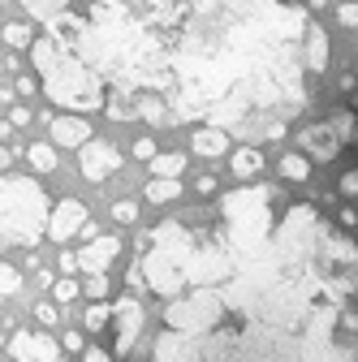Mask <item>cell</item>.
Masks as SVG:
<instances>
[{
    "instance_id": "6da1fadb",
    "label": "cell",
    "mask_w": 358,
    "mask_h": 362,
    "mask_svg": "<svg viewBox=\"0 0 358 362\" xmlns=\"http://www.w3.org/2000/svg\"><path fill=\"white\" fill-rule=\"evenodd\" d=\"M358 289V246L294 203L259 250L216 285L168 298L147 362H354L341 302Z\"/></svg>"
},
{
    "instance_id": "7a4b0ae2",
    "label": "cell",
    "mask_w": 358,
    "mask_h": 362,
    "mask_svg": "<svg viewBox=\"0 0 358 362\" xmlns=\"http://www.w3.org/2000/svg\"><path fill=\"white\" fill-rule=\"evenodd\" d=\"M302 35V5L190 0L168 35V125L203 117L242 143L281 139L306 108Z\"/></svg>"
},
{
    "instance_id": "3957f363",
    "label": "cell",
    "mask_w": 358,
    "mask_h": 362,
    "mask_svg": "<svg viewBox=\"0 0 358 362\" xmlns=\"http://www.w3.org/2000/svg\"><path fill=\"white\" fill-rule=\"evenodd\" d=\"M30 65L39 74V86L57 108L65 112H100L104 100H108V82L86 65L65 39L57 35H43V39H30Z\"/></svg>"
},
{
    "instance_id": "277c9868",
    "label": "cell",
    "mask_w": 358,
    "mask_h": 362,
    "mask_svg": "<svg viewBox=\"0 0 358 362\" xmlns=\"http://www.w3.org/2000/svg\"><path fill=\"white\" fill-rule=\"evenodd\" d=\"M48 194L30 177H0V255L48 238Z\"/></svg>"
},
{
    "instance_id": "5b68a950",
    "label": "cell",
    "mask_w": 358,
    "mask_h": 362,
    "mask_svg": "<svg viewBox=\"0 0 358 362\" xmlns=\"http://www.w3.org/2000/svg\"><path fill=\"white\" fill-rule=\"evenodd\" d=\"M220 233L233 246V255L259 250L272 238V190L267 186H242L220 199Z\"/></svg>"
},
{
    "instance_id": "8992f818",
    "label": "cell",
    "mask_w": 358,
    "mask_h": 362,
    "mask_svg": "<svg viewBox=\"0 0 358 362\" xmlns=\"http://www.w3.org/2000/svg\"><path fill=\"white\" fill-rule=\"evenodd\" d=\"M350 125H354V112L350 108H337L333 121H316V125H302V151L311 164H328L341 156V147L350 143Z\"/></svg>"
},
{
    "instance_id": "52a82bcc",
    "label": "cell",
    "mask_w": 358,
    "mask_h": 362,
    "mask_svg": "<svg viewBox=\"0 0 358 362\" xmlns=\"http://www.w3.org/2000/svg\"><path fill=\"white\" fill-rule=\"evenodd\" d=\"M143 302L139 298H121V302H112V320H108V328H112V354H129L134 349V341H139V332H143Z\"/></svg>"
},
{
    "instance_id": "ba28073f",
    "label": "cell",
    "mask_w": 358,
    "mask_h": 362,
    "mask_svg": "<svg viewBox=\"0 0 358 362\" xmlns=\"http://www.w3.org/2000/svg\"><path fill=\"white\" fill-rule=\"evenodd\" d=\"M78 168H82V177L86 181H100L104 177H112L117 168H121V151L108 143V139H86L82 147H78Z\"/></svg>"
},
{
    "instance_id": "9c48e42d",
    "label": "cell",
    "mask_w": 358,
    "mask_h": 362,
    "mask_svg": "<svg viewBox=\"0 0 358 362\" xmlns=\"http://www.w3.org/2000/svg\"><path fill=\"white\" fill-rule=\"evenodd\" d=\"M9 358L13 362H57V341L43 332H13L9 337Z\"/></svg>"
},
{
    "instance_id": "30bf717a",
    "label": "cell",
    "mask_w": 358,
    "mask_h": 362,
    "mask_svg": "<svg viewBox=\"0 0 358 362\" xmlns=\"http://www.w3.org/2000/svg\"><path fill=\"white\" fill-rule=\"evenodd\" d=\"M82 220H86V207L78 199H61L52 211H48V238L52 242H69L78 229H82Z\"/></svg>"
},
{
    "instance_id": "8fae6325",
    "label": "cell",
    "mask_w": 358,
    "mask_h": 362,
    "mask_svg": "<svg viewBox=\"0 0 358 362\" xmlns=\"http://www.w3.org/2000/svg\"><path fill=\"white\" fill-rule=\"evenodd\" d=\"M121 255V242L117 238H91L82 250H78V272H86V276H91V272H108V263Z\"/></svg>"
},
{
    "instance_id": "7c38bea8",
    "label": "cell",
    "mask_w": 358,
    "mask_h": 362,
    "mask_svg": "<svg viewBox=\"0 0 358 362\" xmlns=\"http://www.w3.org/2000/svg\"><path fill=\"white\" fill-rule=\"evenodd\" d=\"M302 65L311 69V74H324L328 69V30L324 26H316V22H306V35H302Z\"/></svg>"
},
{
    "instance_id": "4fadbf2b",
    "label": "cell",
    "mask_w": 358,
    "mask_h": 362,
    "mask_svg": "<svg viewBox=\"0 0 358 362\" xmlns=\"http://www.w3.org/2000/svg\"><path fill=\"white\" fill-rule=\"evenodd\" d=\"M48 129H52V143H61V147H82L86 139H91V125H86L82 112H74V117H52Z\"/></svg>"
},
{
    "instance_id": "5bb4252c",
    "label": "cell",
    "mask_w": 358,
    "mask_h": 362,
    "mask_svg": "<svg viewBox=\"0 0 358 362\" xmlns=\"http://www.w3.org/2000/svg\"><path fill=\"white\" fill-rule=\"evenodd\" d=\"M190 147H195L199 156L216 160V156H225V151H229V129H220V125H199V129H195V139H190Z\"/></svg>"
},
{
    "instance_id": "9a60e30c",
    "label": "cell",
    "mask_w": 358,
    "mask_h": 362,
    "mask_svg": "<svg viewBox=\"0 0 358 362\" xmlns=\"http://www.w3.org/2000/svg\"><path fill=\"white\" fill-rule=\"evenodd\" d=\"M26 164H30L35 173H57V168H61V156H57L52 143H30V147H26Z\"/></svg>"
},
{
    "instance_id": "2e32d148",
    "label": "cell",
    "mask_w": 358,
    "mask_h": 362,
    "mask_svg": "<svg viewBox=\"0 0 358 362\" xmlns=\"http://www.w3.org/2000/svg\"><path fill=\"white\" fill-rule=\"evenodd\" d=\"M229 164H233V177H255L263 168V151H255V143H242Z\"/></svg>"
},
{
    "instance_id": "e0dca14e",
    "label": "cell",
    "mask_w": 358,
    "mask_h": 362,
    "mask_svg": "<svg viewBox=\"0 0 358 362\" xmlns=\"http://www.w3.org/2000/svg\"><path fill=\"white\" fill-rule=\"evenodd\" d=\"M147 164H151L156 177H182V173H186V156H182V151H156Z\"/></svg>"
},
{
    "instance_id": "ac0fdd59",
    "label": "cell",
    "mask_w": 358,
    "mask_h": 362,
    "mask_svg": "<svg viewBox=\"0 0 358 362\" xmlns=\"http://www.w3.org/2000/svg\"><path fill=\"white\" fill-rule=\"evenodd\" d=\"M147 199H151L156 207H164V203H177V199H182V186H177V177H151Z\"/></svg>"
},
{
    "instance_id": "d6986e66",
    "label": "cell",
    "mask_w": 358,
    "mask_h": 362,
    "mask_svg": "<svg viewBox=\"0 0 358 362\" xmlns=\"http://www.w3.org/2000/svg\"><path fill=\"white\" fill-rule=\"evenodd\" d=\"M22 9H26L35 22H43V26H48L57 13H65V9H69V0H22Z\"/></svg>"
},
{
    "instance_id": "ffe728a7",
    "label": "cell",
    "mask_w": 358,
    "mask_h": 362,
    "mask_svg": "<svg viewBox=\"0 0 358 362\" xmlns=\"http://www.w3.org/2000/svg\"><path fill=\"white\" fill-rule=\"evenodd\" d=\"M108 320H112V306L104 298H91V306H86V315H82V324L91 328V332H100V328H108Z\"/></svg>"
},
{
    "instance_id": "44dd1931",
    "label": "cell",
    "mask_w": 358,
    "mask_h": 362,
    "mask_svg": "<svg viewBox=\"0 0 358 362\" xmlns=\"http://www.w3.org/2000/svg\"><path fill=\"white\" fill-rule=\"evenodd\" d=\"M281 177L285 181H306L311 177V160L306 156H285L281 160Z\"/></svg>"
},
{
    "instance_id": "7402d4cb",
    "label": "cell",
    "mask_w": 358,
    "mask_h": 362,
    "mask_svg": "<svg viewBox=\"0 0 358 362\" xmlns=\"http://www.w3.org/2000/svg\"><path fill=\"white\" fill-rule=\"evenodd\" d=\"M22 289V272L13 263H0V298H13Z\"/></svg>"
},
{
    "instance_id": "603a6c76",
    "label": "cell",
    "mask_w": 358,
    "mask_h": 362,
    "mask_svg": "<svg viewBox=\"0 0 358 362\" xmlns=\"http://www.w3.org/2000/svg\"><path fill=\"white\" fill-rule=\"evenodd\" d=\"M78 293H82V285H78V281H74V276H61V281H57V285H52V298H57V302H61V306H69V302H74V298H78Z\"/></svg>"
},
{
    "instance_id": "cb8c5ba5",
    "label": "cell",
    "mask_w": 358,
    "mask_h": 362,
    "mask_svg": "<svg viewBox=\"0 0 358 362\" xmlns=\"http://www.w3.org/2000/svg\"><path fill=\"white\" fill-rule=\"evenodd\" d=\"M30 26H22V22H9L5 26V43H9V48H30Z\"/></svg>"
},
{
    "instance_id": "d4e9b609",
    "label": "cell",
    "mask_w": 358,
    "mask_h": 362,
    "mask_svg": "<svg viewBox=\"0 0 358 362\" xmlns=\"http://www.w3.org/2000/svg\"><path fill=\"white\" fill-rule=\"evenodd\" d=\"M112 220L117 224H134V220H139V203H129V199L112 203Z\"/></svg>"
},
{
    "instance_id": "484cf974",
    "label": "cell",
    "mask_w": 358,
    "mask_h": 362,
    "mask_svg": "<svg viewBox=\"0 0 358 362\" xmlns=\"http://www.w3.org/2000/svg\"><path fill=\"white\" fill-rule=\"evenodd\" d=\"M337 22L350 26V30L358 26V0H345V5H337Z\"/></svg>"
},
{
    "instance_id": "4316f807",
    "label": "cell",
    "mask_w": 358,
    "mask_h": 362,
    "mask_svg": "<svg viewBox=\"0 0 358 362\" xmlns=\"http://www.w3.org/2000/svg\"><path fill=\"white\" fill-rule=\"evenodd\" d=\"M86 293H91V298H108V276H104V272H91V281H86Z\"/></svg>"
},
{
    "instance_id": "83f0119b",
    "label": "cell",
    "mask_w": 358,
    "mask_h": 362,
    "mask_svg": "<svg viewBox=\"0 0 358 362\" xmlns=\"http://www.w3.org/2000/svg\"><path fill=\"white\" fill-rule=\"evenodd\" d=\"M125 285H129V289H147V281H143V267H139V263H129V272H125Z\"/></svg>"
},
{
    "instance_id": "f1b7e54d",
    "label": "cell",
    "mask_w": 358,
    "mask_h": 362,
    "mask_svg": "<svg viewBox=\"0 0 358 362\" xmlns=\"http://www.w3.org/2000/svg\"><path fill=\"white\" fill-rule=\"evenodd\" d=\"M341 194H350V199H358V168H350V173L341 177Z\"/></svg>"
},
{
    "instance_id": "f546056e",
    "label": "cell",
    "mask_w": 358,
    "mask_h": 362,
    "mask_svg": "<svg viewBox=\"0 0 358 362\" xmlns=\"http://www.w3.org/2000/svg\"><path fill=\"white\" fill-rule=\"evenodd\" d=\"M61 345H65L69 354H82V349H86V341H82V332H65V337H61Z\"/></svg>"
},
{
    "instance_id": "4dcf8cb0",
    "label": "cell",
    "mask_w": 358,
    "mask_h": 362,
    "mask_svg": "<svg viewBox=\"0 0 358 362\" xmlns=\"http://www.w3.org/2000/svg\"><path fill=\"white\" fill-rule=\"evenodd\" d=\"M35 320H39V324H57V306H52V302L35 306Z\"/></svg>"
},
{
    "instance_id": "1f68e13d",
    "label": "cell",
    "mask_w": 358,
    "mask_h": 362,
    "mask_svg": "<svg viewBox=\"0 0 358 362\" xmlns=\"http://www.w3.org/2000/svg\"><path fill=\"white\" fill-rule=\"evenodd\" d=\"M156 156V143L151 139H139V143H134V160H151Z\"/></svg>"
},
{
    "instance_id": "d6a6232c",
    "label": "cell",
    "mask_w": 358,
    "mask_h": 362,
    "mask_svg": "<svg viewBox=\"0 0 358 362\" xmlns=\"http://www.w3.org/2000/svg\"><path fill=\"white\" fill-rule=\"evenodd\" d=\"M82 362H112V354H104L100 345H91V349H82Z\"/></svg>"
},
{
    "instance_id": "836d02e7",
    "label": "cell",
    "mask_w": 358,
    "mask_h": 362,
    "mask_svg": "<svg viewBox=\"0 0 358 362\" xmlns=\"http://www.w3.org/2000/svg\"><path fill=\"white\" fill-rule=\"evenodd\" d=\"M337 220H341V229H358V211H354V207H341Z\"/></svg>"
},
{
    "instance_id": "e575fe53",
    "label": "cell",
    "mask_w": 358,
    "mask_h": 362,
    "mask_svg": "<svg viewBox=\"0 0 358 362\" xmlns=\"http://www.w3.org/2000/svg\"><path fill=\"white\" fill-rule=\"evenodd\" d=\"M199 194H216V177H199Z\"/></svg>"
},
{
    "instance_id": "d590c367",
    "label": "cell",
    "mask_w": 358,
    "mask_h": 362,
    "mask_svg": "<svg viewBox=\"0 0 358 362\" xmlns=\"http://www.w3.org/2000/svg\"><path fill=\"white\" fill-rule=\"evenodd\" d=\"M18 90H22V95H35V78L22 74V78H18Z\"/></svg>"
},
{
    "instance_id": "8d00e7d4",
    "label": "cell",
    "mask_w": 358,
    "mask_h": 362,
    "mask_svg": "<svg viewBox=\"0 0 358 362\" xmlns=\"http://www.w3.org/2000/svg\"><path fill=\"white\" fill-rule=\"evenodd\" d=\"M9 121H13V125H26V121H30V112H26V108H13V112H9Z\"/></svg>"
},
{
    "instance_id": "74e56055",
    "label": "cell",
    "mask_w": 358,
    "mask_h": 362,
    "mask_svg": "<svg viewBox=\"0 0 358 362\" xmlns=\"http://www.w3.org/2000/svg\"><path fill=\"white\" fill-rule=\"evenodd\" d=\"M61 272H78V255H61Z\"/></svg>"
},
{
    "instance_id": "f35d334b",
    "label": "cell",
    "mask_w": 358,
    "mask_h": 362,
    "mask_svg": "<svg viewBox=\"0 0 358 362\" xmlns=\"http://www.w3.org/2000/svg\"><path fill=\"white\" fill-rule=\"evenodd\" d=\"M9 164H13V151H9V147H0V173H5Z\"/></svg>"
},
{
    "instance_id": "ab89813d",
    "label": "cell",
    "mask_w": 358,
    "mask_h": 362,
    "mask_svg": "<svg viewBox=\"0 0 358 362\" xmlns=\"http://www.w3.org/2000/svg\"><path fill=\"white\" fill-rule=\"evenodd\" d=\"M350 143L358 147V117H354V125H350Z\"/></svg>"
},
{
    "instance_id": "60d3db41",
    "label": "cell",
    "mask_w": 358,
    "mask_h": 362,
    "mask_svg": "<svg viewBox=\"0 0 358 362\" xmlns=\"http://www.w3.org/2000/svg\"><path fill=\"white\" fill-rule=\"evenodd\" d=\"M0 345H5V337H0Z\"/></svg>"
},
{
    "instance_id": "b9f144b4",
    "label": "cell",
    "mask_w": 358,
    "mask_h": 362,
    "mask_svg": "<svg viewBox=\"0 0 358 362\" xmlns=\"http://www.w3.org/2000/svg\"><path fill=\"white\" fill-rule=\"evenodd\" d=\"M57 362H65V358H57Z\"/></svg>"
},
{
    "instance_id": "7bdbcfd3",
    "label": "cell",
    "mask_w": 358,
    "mask_h": 362,
    "mask_svg": "<svg viewBox=\"0 0 358 362\" xmlns=\"http://www.w3.org/2000/svg\"><path fill=\"white\" fill-rule=\"evenodd\" d=\"M0 65H5V61H0Z\"/></svg>"
}]
</instances>
